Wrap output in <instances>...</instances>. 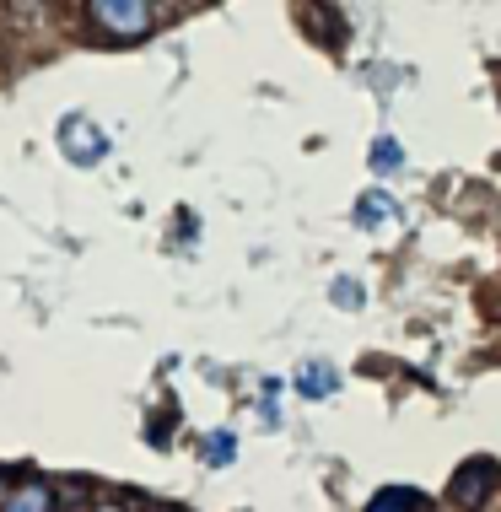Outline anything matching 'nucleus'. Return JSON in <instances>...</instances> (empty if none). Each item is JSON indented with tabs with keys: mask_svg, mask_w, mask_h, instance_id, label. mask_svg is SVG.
I'll list each match as a JSON object with an SVG mask.
<instances>
[{
	"mask_svg": "<svg viewBox=\"0 0 501 512\" xmlns=\"http://www.w3.org/2000/svg\"><path fill=\"white\" fill-rule=\"evenodd\" d=\"M87 17L103 27L108 38H124V44H130V38H146V33H151L157 11H151L146 0H92Z\"/></svg>",
	"mask_w": 501,
	"mask_h": 512,
	"instance_id": "obj_1",
	"label": "nucleus"
},
{
	"mask_svg": "<svg viewBox=\"0 0 501 512\" xmlns=\"http://www.w3.org/2000/svg\"><path fill=\"white\" fill-rule=\"evenodd\" d=\"M501 480V469L491 464V459H475V464H464L453 475V502L458 507H480L485 496H491V486Z\"/></svg>",
	"mask_w": 501,
	"mask_h": 512,
	"instance_id": "obj_2",
	"label": "nucleus"
},
{
	"mask_svg": "<svg viewBox=\"0 0 501 512\" xmlns=\"http://www.w3.org/2000/svg\"><path fill=\"white\" fill-rule=\"evenodd\" d=\"M367 512H426V496L410 491V486H388V491L372 496Z\"/></svg>",
	"mask_w": 501,
	"mask_h": 512,
	"instance_id": "obj_3",
	"label": "nucleus"
},
{
	"mask_svg": "<svg viewBox=\"0 0 501 512\" xmlns=\"http://www.w3.org/2000/svg\"><path fill=\"white\" fill-rule=\"evenodd\" d=\"M60 135H65V141H71V135H76V151H81V162H97V157H103V135H97L87 119H71V124H65Z\"/></svg>",
	"mask_w": 501,
	"mask_h": 512,
	"instance_id": "obj_4",
	"label": "nucleus"
},
{
	"mask_svg": "<svg viewBox=\"0 0 501 512\" xmlns=\"http://www.w3.org/2000/svg\"><path fill=\"white\" fill-rule=\"evenodd\" d=\"M0 512H54V496H49V486H27L17 496H6Z\"/></svg>",
	"mask_w": 501,
	"mask_h": 512,
	"instance_id": "obj_5",
	"label": "nucleus"
},
{
	"mask_svg": "<svg viewBox=\"0 0 501 512\" xmlns=\"http://www.w3.org/2000/svg\"><path fill=\"white\" fill-rule=\"evenodd\" d=\"M372 162H378L383 173H394V168H399V146H394V141H388V135H383V141L372 146Z\"/></svg>",
	"mask_w": 501,
	"mask_h": 512,
	"instance_id": "obj_6",
	"label": "nucleus"
},
{
	"mask_svg": "<svg viewBox=\"0 0 501 512\" xmlns=\"http://www.w3.org/2000/svg\"><path fill=\"white\" fill-rule=\"evenodd\" d=\"M324 389H334V378H318V367H308V378H302V394H324Z\"/></svg>",
	"mask_w": 501,
	"mask_h": 512,
	"instance_id": "obj_7",
	"label": "nucleus"
},
{
	"mask_svg": "<svg viewBox=\"0 0 501 512\" xmlns=\"http://www.w3.org/2000/svg\"><path fill=\"white\" fill-rule=\"evenodd\" d=\"M383 200H388V195H367V205H361V221H383V216H388Z\"/></svg>",
	"mask_w": 501,
	"mask_h": 512,
	"instance_id": "obj_8",
	"label": "nucleus"
},
{
	"mask_svg": "<svg viewBox=\"0 0 501 512\" xmlns=\"http://www.w3.org/2000/svg\"><path fill=\"white\" fill-rule=\"evenodd\" d=\"M65 512H81V507H65Z\"/></svg>",
	"mask_w": 501,
	"mask_h": 512,
	"instance_id": "obj_9",
	"label": "nucleus"
}]
</instances>
